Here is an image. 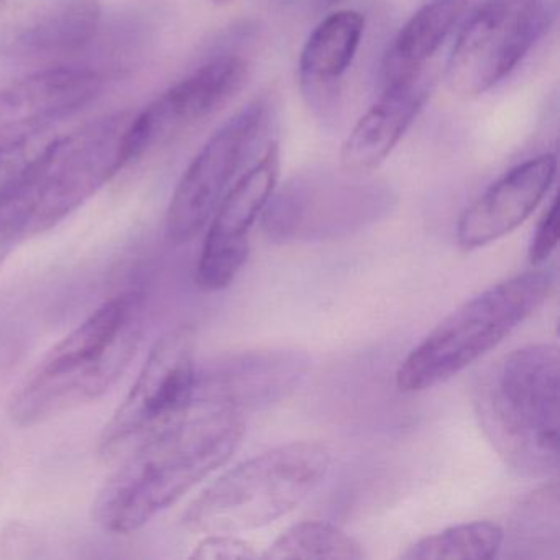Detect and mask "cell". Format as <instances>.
<instances>
[{"label":"cell","mask_w":560,"mask_h":560,"mask_svg":"<svg viewBox=\"0 0 560 560\" xmlns=\"http://www.w3.org/2000/svg\"><path fill=\"white\" fill-rule=\"evenodd\" d=\"M434 77L424 71L383 88L375 104L360 117L340 150L342 168L369 175L378 168L431 97Z\"/></svg>","instance_id":"17"},{"label":"cell","mask_w":560,"mask_h":560,"mask_svg":"<svg viewBox=\"0 0 560 560\" xmlns=\"http://www.w3.org/2000/svg\"><path fill=\"white\" fill-rule=\"evenodd\" d=\"M101 25L100 0H12L0 15V54L44 58L78 54Z\"/></svg>","instance_id":"15"},{"label":"cell","mask_w":560,"mask_h":560,"mask_svg":"<svg viewBox=\"0 0 560 560\" xmlns=\"http://www.w3.org/2000/svg\"><path fill=\"white\" fill-rule=\"evenodd\" d=\"M365 32V18L357 11L327 15L307 38L300 57V78L304 86L332 84L355 60Z\"/></svg>","instance_id":"19"},{"label":"cell","mask_w":560,"mask_h":560,"mask_svg":"<svg viewBox=\"0 0 560 560\" xmlns=\"http://www.w3.org/2000/svg\"><path fill=\"white\" fill-rule=\"evenodd\" d=\"M467 5L468 0H429L416 11L386 50L380 73L383 88L424 71L460 22Z\"/></svg>","instance_id":"18"},{"label":"cell","mask_w":560,"mask_h":560,"mask_svg":"<svg viewBox=\"0 0 560 560\" xmlns=\"http://www.w3.org/2000/svg\"><path fill=\"white\" fill-rule=\"evenodd\" d=\"M280 176V149L270 143L255 163L229 189L209 222L208 235L196 265L195 280L208 293L234 283L250 252L252 228L265 211Z\"/></svg>","instance_id":"11"},{"label":"cell","mask_w":560,"mask_h":560,"mask_svg":"<svg viewBox=\"0 0 560 560\" xmlns=\"http://www.w3.org/2000/svg\"><path fill=\"white\" fill-rule=\"evenodd\" d=\"M229 2H234V0H214V4H229Z\"/></svg>","instance_id":"27"},{"label":"cell","mask_w":560,"mask_h":560,"mask_svg":"<svg viewBox=\"0 0 560 560\" xmlns=\"http://www.w3.org/2000/svg\"><path fill=\"white\" fill-rule=\"evenodd\" d=\"M271 117L273 101L268 96L257 97L212 133L183 173L170 201L166 235L172 244H188L211 222L267 133Z\"/></svg>","instance_id":"10"},{"label":"cell","mask_w":560,"mask_h":560,"mask_svg":"<svg viewBox=\"0 0 560 560\" xmlns=\"http://www.w3.org/2000/svg\"><path fill=\"white\" fill-rule=\"evenodd\" d=\"M191 559L245 560L255 559L254 547L235 534H208L192 550Z\"/></svg>","instance_id":"23"},{"label":"cell","mask_w":560,"mask_h":560,"mask_svg":"<svg viewBox=\"0 0 560 560\" xmlns=\"http://www.w3.org/2000/svg\"><path fill=\"white\" fill-rule=\"evenodd\" d=\"M106 78L93 67H54L0 90V165L32 137L93 103Z\"/></svg>","instance_id":"13"},{"label":"cell","mask_w":560,"mask_h":560,"mask_svg":"<svg viewBox=\"0 0 560 560\" xmlns=\"http://www.w3.org/2000/svg\"><path fill=\"white\" fill-rule=\"evenodd\" d=\"M11 4V0H0V15L5 11V8Z\"/></svg>","instance_id":"26"},{"label":"cell","mask_w":560,"mask_h":560,"mask_svg":"<svg viewBox=\"0 0 560 560\" xmlns=\"http://www.w3.org/2000/svg\"><path fill=\"white\" fill-rule=\"evenodd\" d=\"M559 349L533 343L488 366L474 392L478 421L504 464L523 477L559 471Z\"/></svg>","instance_id":"4"},{"label":"cell","mask_w":560,"mask_h":560,"mask_svg":"<svg viewBox=\"0 0 560 560\" xmlns=\"http://www.w3.org/2000/svg\"><path fill=\"white\" fill-rule=\"evenodd\" d=\"M552 290L553 275L534 270L471 298L402 360L396 373L399 392H425L454 378L497 349L549 300Z\"/></svg>","instance_id":"6"},{"label":"cell","mask_w":560,"mask_h":560,"mask_svg":"<svg viewBox=\"0 0 560 560\" xmlns=\"http://www.w3.org/2000/svg\"><path fill=\"white\" fill-rule=\"evenodd\" d=\"M511 557L536 559V549L559 547V487L557 483L530 494L517 510L508 537Z\"/></svg>","instance_id":"22"},{"label":"cell","mask_w":560,"mask_h":560,"mask_svg":"<svg viewBox=\"0 0 560 560\" xmlns=\"http://www.w3.org/2000/svg\"><path fill=\"white\" fill-rule=\"evenodd\" d=\"M300 350H247L198 369L192 402L228 406L244 412L287 399L310 373Z\"/></svg>","instance_id":"14"},{"label":"cell","mask_w":560,"mask_h":560,"mask_svg":"<svg viewBox=\"0 0 560 560\" xmlns=\"http://www.w3.org/2000/svg\"><path fill=\"white\" fill-rule=\"evenodd\" d=\"M136 110L101 117L45 147L0 185V248L57 228L136 162Z\"/></svg>","instance_id":"2"},{"label":"cell","mask_w":560,"mask_h":560,"mask_svg":"<svg viewBox=\"0 0 560 560\" xmlns=\"http://www.w3.org/2000/svg\"><path fill=\"white\" fill-rule=\"evenodd\" d=\"M143 298L124 291L63 337L15 389L9 415L21 428L96 401L129 369L142 340Z\"/></svg>","instance_id":"3"},{"label":"cell","mask_w":560,"mask_h":560,"mask_svg":"<svg viewBox=\"0 0 560 560\" xmlns=\"http://www.w3.org/2000/svg\"><path fill=\"white\" fill-rule=\"evenodd\" d=\"M265 559H343L365 557L363 547L326 521H303L284 530L264 553Z\"/></svg>","instance_id":"21"},{"label":"cell","mask_w":560,"mask_h":560,"mask_svg":"<svg viewBox=\"0 0 560 560\" xmlns=\"http://www.w3.org/2000/svg\"><path fill=\"white\" fill-rule=\"evenodd\" d=\"M198 369L191 326L175 327L160 337L132 388L104 428L101 455L122 460L182 419L192 405Z\"/></svg>","instance_id":"7"},{"label":"cell","mask_w":560,"mask_h":560,"mask_svg":"<svg viewBox=\"0 0 560 560\" xmlns=\"http://www.w3.org/2000/svg\"><path fill=\"white\" fill-rule=\"evenodd\" d=\"M559 242V205L552 199L547 211L540 218L529 244V261L540 265L549 260Z\"/></svg>","instance_id":"24"},{"label":"cell","mask_w":560,"mask_h":560,"mask_svg":"<svg viewBox=\"0 0 560 560\" xmlns=\"http://www.w3.org/2000/svg\"><path fill=\"white\" fill-rule=\"evenodd\" d=\"M504 546V530L490 521L458 524L412 544L406 560L493 559Z\"/></svg>","instance_id":"20"},{"label":"cell","mask_w":560,"mask_h":560,"mask_svg":"<svg viewBox=\"0 0 560 560\" xmlns=\"http://www.w3.org/2000/svg\"><path fill=\"white\" fill-rule=\"evenodd\" d=\"M559 0H487L462 28L447 63L448 88L477 97L503 81L552 27Z\"/></svg>","instance_id":"9"},{"label":"cell","mask_w":560,"mask_h":560,"mask_svg":"<svg viewBox=\"0 0 560 560\" xmlns=\"http://www.w3.org/2000/svg\"><path fill=\"white\" fill-rule=\"evenodd\" d=\"M337 2H339V0H320V5H323V8H329V5L337 4Z\"/></svg>","instance_id":"25"},{"label":"cell","mask_w":560,"mask_h":560,"mask_svg":"<svg viewBox=\"0 0 560 560\" xmlns=\"http://www.w3.org/2000/svg\"><path fill=\"white\" fill-rule=\"evenodd\" d=\"M556 173L552 153L527 160L504 173L458 219L457 244L464 250H475L511 234L546 198Z\"/></svg>","instance_id":"16"},{"label":"cell","mask_w":560,"mask_h":560,"mask_svg":"<svg viewBox=\"0 0 560 560\" xmlns=\"http://www.w3.org/2000/svg\"><path fill=\"white\" fill-rule=\"evenodd\" d=\"M244 412L192 402L185 416L122 458L93 504L106 533H136L185 497L241 444Z\"/></svg>","instance_id":"1"},{"label":"cell","mask_w":560,"mask_h":560,"mask_svg":"<svg viewBox=\"0 0 560 560\" xmlns=\"http://www.w3.org/2000/svg\"><path fill=\"white\" fill-rule=\"evenodd\" d=\"M247 60L221 54L186 74L153 103L136 110L132 124L133 159L188 132L218 113L248 80Z\"/></svg>","instance_id":"12"},{"label":"cell","mask_w":560,"mask_h":560,"mask_svg":"<svg viewBox=\"0 0 560 560\" xmlns=\"http://www.w3.org/2000/svg\"><path fill=\"white\" fill-rule=\"evenodd\" d=\"M369 175L310 170L273 192L264 228L273 241H316L349 234L386 214L393 195Z\"/></svg>","instance_id":"8"},{"label":"cell","mask_w":560,"mask_h":560,"mask_svg":"<svg viewBox=\"0 0 560 560\" xmlns=\"http://www.w3.org/2000/svg\"><path fill=\"white\" fill-rule=\"evenodd\" d=\"M332 454L320 442L278 445L212 481L186 510L183 523L205 534H237L268 526L300 506L329 474Z\"/></svg>","instance_id":"5"}]
</instances>
